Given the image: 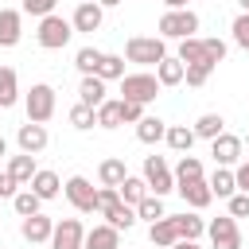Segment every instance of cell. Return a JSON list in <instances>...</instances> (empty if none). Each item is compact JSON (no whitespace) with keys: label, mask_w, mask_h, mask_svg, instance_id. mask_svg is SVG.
Returning <instances> with one entry per match:
<instances>
[{"label":"cell","mask_w":249,"mask_h":249,"mask_svg":"<svg viewBox=\"0 0 249 249\" xmlns=\"http://www.w3.org/2000/svg\"><path fill=\"white\" fill-rule=\"evenodd\" d=\"M241 140H245V144H249V132H245V136H241Z\"/></svg>","instance_id":"51"},{"label":"cell","mask_w":249,"mask_h":249,"mask_svg":"<svg viewBox=\"0 0 249 249\" xmlns=\"http://www.w3.org/2000/svg\"><path fill=\"white\" fill-rule=\"evenodd\" d=\"M97 124L101 128H117V124H124V117H121V101H101L97 105Z\"/></svg>","instance_id":"35"},{"label":"cell","mask_w":249,"mask_h":249,"mask_svg":"<svg viewBox=\"0 0 249 249\" xmlns=\"http://www.w3.org/2000/svg\"><path fill=\"white\" fill-rule=\"evenodd\" d=\"M237 4H241V12H249V0H237Z\"/></svg>","instance_id":"50"},{"label":"cell","mask_w":249,"mask_h":249,"mask_svg":"<svg viewBox=\"0 0 249 249\" xmlns=\"http://www.w3.org/2000/svg\"><path fill=\"white\" fill-rule=\"evenodd\" d=\"M175 222H179V237H183V241H198V237L206 233V222L198 218V210H187V214H175Z\"/></svg>","instance_id":"28"},{"label":"cell","mask_w":249,"mask_h":249,"mask_svg":"<svg viewBox=\"0 0 249 249\" xmlns=\"http://www.w3.org/2000/svg\"><path fill=\"white\" fill-rule=\"evenodd\" d=\"M35 39H39V47H43V51H62V47L74 39V23H70V19H62V16H47V19H39Z\"/></svg>","instance_id":"5"},{"label":"cell","mask_w":249,"mask_h":249,"mask_svg":"<svg viewBox=\"0 0 249 249\" xmlns=\"http://www.w3.org/2000/svg\"><path fill=\"white\" fill-rule=\"evenodd\" d=\"M16 187H19V183H16V175L4 167V171H0V198H16V195H19Z\"/></svg>","instance_id":"44"},{"label":"cell","mask_w":249,"mask_h":249,"mask_svg":"<svg viewBox=\"0 0 249 249\" xmlns=\"http://www.w3.org/2000/svg\"><path fill=\"white\" fill-rule=\"evenodd\" d=\"M101 19H105V8H101L97 0H82V4L74 8V16H70L74 31H82V35H93V31H101Z\"/></svg>","instance_id":"10"},{"label":"cell","mask_w":249,"mask_h":249,"mask_svg":"<svg viewBox=\"0 0 249 249\" xmlns=\"http://www.w3.org/2000/svg\"><path fill=\"white\" fill-rule=\"evenodd\" d=\"M241 136H233V132H222L218 140H210V156H214V163L218 167H233L237 160H241Z\"/></svg>","instance_id":"11"},{"label":"cell","mask_w":249,"mask_h":249,"mask_svg":"<svg viewBox=\"0 0 249 249\" xmlns=\"http://www.w3.org/2000/svg\"><path fill=\"white\" fill-rule=\"evenodd\" d=\"M191 128H195V136H198V140H218V136L226 132V121H222V113H202Z\"/></svg>","instance_id":"23"},{"label":"cell","mask_w":249,"mask_h":249,"mask_svg":"<svg viewBox=\"0 0 249 249\" xmlns=\"http://www.w3.org/2000/svg\"><path fill=\"white\" fill-rule=\"evenodd\" d=\"M202 51H206V62L218 66V62H226V51H230V47H226L222 39H202Z\"/></svg>","instance_id":"40"},{"label":"cell","mask_w":249,"mask_h":249,"mask_svg":"<svg viewBox=\"0 0 249 249\" xmlns=\"http://www.w3.org/2000/svg\"><path fill=\"white\" fill-rule=\"evenodd\" d=\"M136 218H144V222H160V218H167L163 198H160V195H148V198L136 206Z\"/></svg>","instance_id":"36"},{"label":"cell","mask_w":249,"mask_h":249,"mask_svg":"<svg viewBox=\"0 0 249 249\" xmlns=\"http://www.w3.org/2000/svg\"><path fill=\"white\" fill-rule=\"evenodd\" d=\"M27 187H31L43 202H51V198H58V195H62V179H58L54 171H47V167H39V171H35V179H31Z\"/></svg>","instance_id":"17"},{"label":"cell","mask_w":249,"mask_h":249,"mask_svg":"<svg viewBox=\"0 0 249 249\" xmlns=\"http://www.w3.org/2000/svg\"><path fill=\"white\" fill-rule=\"evenodd\" d=\"M206 237H210V249H241V230H237V218L230 214L206 222Z\"/></svg>","instance_id":"8"},{"label":"cell","mask_w":249,"mask_h":249,"mask_svg":"<svg viewBox=\"0 0 249 249\" xmlns=\"http://www.w3.org/2000/svg\"><path fill=\"white\" fill-rule=\"evenodd\" d=\"M121 117H124V124H140L148 113H144L140 101H121Z\"/></svg>","instance_id":"42"},{"label":"cell","mask_w":249,"mask_h":249,"mask_svg":"<svg viewBox=\"0 0 249 249\" xmlns=\"http://www.w3.org/2000/svg\"><path fill=\"white\" fill-rule=\"evenodd\" d=\"M195 179H206L202 175V160L198 156H179V163H175V187L195 183Z\"/></svg>","instance_id":"27"},{"label":"cell","mask_w":249,"mask_h":249,"mask_svg":"<svg viewBox=\"0 0 249 249\" xmlns=\"http://www.w3.org/2000/svg\"><path fill=\"white\" fill-rule=\"evenodd\" d=\"M163 136H167V124H163L160 117H144V121L136 124V140H140V144H160Z\"/></svg>","instance_id":"30"},{"label":"cell","mask_w":249,"mask_h":249,"mask_svg":"<svg viewBox=\"0 0 249 249\" xmlns=\"http://www.w3.org/2000/svg\"><path fill=\"white\" fill-rule=\"evenodd\" d=\"M230 202V218H249V195L245 191H237L233 198H226Z\"/></svg>","instance_id":"43"},{"label":"cell","mask_w":249,"mask_h":249,"mask_svg":"<svg viewBox=\"0 0 249 249\" xmlns=\"http://www.w3.org/2000/svg\"><path fill=\"white\" fill-rule=\"evenodd\" d=\"M175 58H179L183 66H195V62H206V51H202V39H198V35H191V39H183V43H179V51H175Z\"/></svg>","instance_id":"31"},{"label":"cell","mask_w":249,"mask_h":249,"mask_svg":"<svg viewBox=\"0 0 249 249\" xmlns=\"http://www.w3.org/2000/svg\"><path fill=\"white\" fill-rule=\"evenodd\" d=\"M4 156H8V140L0 136V160H4Z\"/></svg>","instance_id":"49"},{"label":"cell","mask_w":249,"mask_h":249,"mask_svg":"<svg viewBox=\"0 0 249 249\" xmlns=\"http://www.w3.org/2000/svg\"><path fill=\"white\" fill-rule=\"evenodd\" d=\"M160 78L156 74H148V70H136V74H124L121 78V101H140V105H148V101H156L160 97Z\"/></svg>","instance_id":"2"},{"label":"cell","mask_w":249,"mask_h":249,"mask_svg":"<svg viewBox=\"0 0 249 249\" xmlns=\"http://www.w3.org/2000/svg\"><path fill=\"white\" fill-rule=\"evenodd\" d=\"M12 206H16V214H19V218H31V214H43V210H39V206H43V198H39V195H35L31 187H27V191H19V195L12 198Z\"/></svg>","instance_id":"34"},{"label":"cell","mask_w":249,"mask_h":249,"mask_svg":"<svg viewBox=\"0 0 249 249\" xmlns=\"http://www.w3.org/2000/svg\"><path fill=\"white\" fill-rule=\"evenodd\" d=\"M97 4H101V8H117L121 0H97Z\"/></svg>","instance_id":"48"},{"label":"cell","mask_w":249,"mask_h":249,"mask_svg":"<svg viewBox=\"0 0 249 249\" xmlns=\"http://www.w3.org/2000/svg\"><path fill=\"white\" fill-rule=\"evenodd\" d=\"M23 109H27V121L35 124H47L54 117V86L47 82H35L27 93H23Z\"/></svg>","instance_id":"3"},{"label":"cell","mask_w":249,"mask_h":249,"mask_svg":"<svg viewBox=\"0 0 249 249\" xmlns=\"http://www.w3.org/2000/svg\"><path fill=\"white\" fill-rule=\"evenodd\" d=\"M8 171L16 175V183H19V187H27V183L35 179V171H39V167H35V156L19 152V156H12V160H8Z\"/></svg>","instance_id":"26"},{"label":"cell","mask_w":249,"mask_h":249,"mask_svg":"<svg viewBox=\"0 0 249 249\" xmlns=\"http://www.w3.org/2000/svg\"><path fill=\"white\" fill-rule=\"evenodd\" d=\"M101 58H105V51H97V47H82V51L74 54V66H78V70H82V78H86V74H97Z\"/></svg>","instance_id":"32"},{"label":"cell","mask_w":249,"mask_h":249,"mask_svg":"<svg viewBox=\"0 0 249 249\" xmlns=\"http://www.w3.org/2000/svg\"><path fill=\"white\" fill-rule=\"evenodd\" d=\"M70 124H74L78 132L93 128V124H97V109H89V105H82V101H78V105L70 109Z\"/></svg>","instance_id":"37"},{"label":"cell","mask_w":249,"mask_h":249,"mask_svg":"<svg viewBox=\"0 0 249 249\" xmlns=\"http://www.w3.org/2000/svg\"><path fill=\"white\" fill-rule=\"evenodd\" d=\"M163 4H167V12H175V8H187L191 0H163Z\"/></svg>","instance_id":"47"},{"label":"cell","mask_w":249,"mask_h":249,"mask_svg":"<svg viewBox=\"0 0 249 249\" xmlns=\"http://www.w3.org/2000/svg\"><path fill=\"white\" fill-rule=\"evenodd\" d=\"M206 183H210L214 198H233V195H237V175H233L230 167H214V175H210Z\"/></svg>","instance_id":"22"},{"label":"cell","mask_w":249,"mask_h":249,"mask_svg":"<svg viewBox=\"0 0 249 249\" xmlns=\"http://www.w3.org/2000/svg\"><path fill=\"white\" fill-rule=\"evenodd\" d=\"M163 140H167V148H171V152L191 156V148H195V140H198V136H195V128H187V124H167V136H163Z\"/></svg>","instance_id":"21"},{"label":"cell","mask_w":249,"mask_h":249,"mask_svg":"<svg viewBox=\"0 0 249 249\" xmlns=\"http://www.w3.org/2000/svg\"><path fill=\"white\" fill-rule=\"evenodd\" d=\"M144 183H148V191L152 195H167V191H175V171L167 167V160L163 156H144Z\"/></svg>","instance_id":"7"},{"label":"cell","mask_w":249,"mask_h":249,"mask_svg":"<svg viewBox=\"0 0 249 249\" xmlns=\"http://www.w3.org/2000/svg\"><path fill=\"white\" fill-rule=\"evenodd\" d=\"M47 128L43 124H35V121H27V124H19L16 128V144H19V152H27V156H39L43 148H47Z\"/></svg>","instance_id":"12"},{"label":"cell","mask_w":249,"mask_h":249,"mask_svg":"<svg viewBox=\"0 0 249 249\" xmlns=\"http://www.w3.org/2000/svg\"><path fill=\"white\" fill-rule=\"evenodd\" d=\"M19 35H23V12L0 8V47H16Z\"/></svg>","instance_id":"16"},{"label":"cell","mask_w":249,"mask_h":249,"mask_svg":"<svg viewBox=\"0 0 249 249\" xmlns=\"http://www.w3.org/2000/svg\"><path fill=\"white\" fill-rule=\"evenodd\" d=\"M97 78L101 82H121L124 78V54H105L101 66H97Z\"/></svg>","instance_id":"33"},{"label":"cell","mask_w":249,"mask_h":249,"mask_svg":"<svg viewBox=\"0 0 249 249\" xmlns=\"http://www.w3.org/2000/svg\"><path fill=\"white\" fill-rule=\"evenodd\" d=\"M230 31H233V43H237L241 51H249V12H241V16L233 19V27H230Z\"/></svg>","instance_id":"41"},{"label":"cell","mask_w":249,"mask_h":249,"mask_svg":"<svg viewBox=\"0 0 249 249\" xmlns=\"http://www.w3.org/2000/svg\"><path fill=\"white\" fill-rule=\"evenodd\" d=\"M117 191H121V202H128V206H140V202L152 195V191H148V183H144V175H128Z\"/></svg>","instance_id":"24"},{"label":"cell","mask_w":249,"mask_h":249,"mask_svg":"<svg viewBox=\"0 0 249 249\" xmlns=\"http://www.w3.org/2000/svg\"><path fill=\"white\" fill-rule=\"evenodd\" d=\"M171 249H202V245H198V241H175Z\"/></svg>","instance_id":"46"},{"label":"cell","mask_w":249,"mask_h":249,"mask_svg":"<svg viewBox=\"0 0 249 249\" xmlns=\"http://www.w3.org/2000/svg\"><path fill=\"white\" fill-rule=\"evenodd\" d=\"M19 101V78L12 66H0V109H12Z\"/></svg>","instance_id":"25"},{"label":"cell","mask_w":249,"mask_h":249,"mask_svg":"<svg viewBox=\"0 0 249 249\" xmlns=\"http://www.w3.org/2000/svg\"><path fill=\"white\" fill-rule=\"evenodd\" d=\"M233 175H237V191H245V195H249V160H245V163H237V167H233Z\"/></svg>","instance_id":"45"},{"label":"cell","mask_w":249,"mask_h":249,"mask_svg":"<svg viewBox=\"0 0 249 249\" xmlns=\"http://www.w3.org/2000/svg\"><path fill=\"white\" fill-rule=\"evenodd\" d=\"M156 78H160V86H179V82L187 78V66H183L179 58H171V54H167V58L156 66Z\"/></svg>","instance_id":"29"},{"label":"cell","mask_w":249,"mask_h":249,"mask_svg":"<svg viewBox=\"0 0 249 249\" xmlns=\"http://www.w3.org/2000/svg\"><path fill=\"white\" fill-rule=\"evenodd\" d=\"M124 58L128 62H140V66H160L167 58V47L160 35H132L124 43Z\"/></svg>","instance_id":"1"},{"label":"cell","mask_w":249,"mask_h":249,"mask_svg":"<svg viewBox=\"0 0 249 249\" xmlns=\"http://www.w3.org/2000/svg\"><path fill=\"white\" fill-rule=\"evenodd\" d=\"M124 179H128V167H124V160L109 156V160H101V163H97V183H101V187H121Z\"/></svg>","instance_id":"19"},{"label":"cell","mask_w":249,"mask_h":249,"mask_svg":"<svg viewBox=\"0 0 249 249\" xmlns=\"http://www.w3.org/2000/svg\"><path fill=\"white\" fill-rule=\"evenodd\" d=\"M210 74H214V66H210V62H195V66H187V78H183V82H187L191 89H198V86H206V78H210Z\"/></svg>","instance_id":"38"},{"label":"cell","mask_w":249,"mask_h":249,"mask_svg":"<svg viewBox=\"0 0 249 249\" xmlns=\"http://www.w3.org/2000/svg\"><path fill=\"white\" fill-rule=\"evenodd\" d=\"M51 249H86V230H82V222H78V218H62V222H54Z\"/></svg>","instance_id":"9"},{"label":"cell","mask_w":249,"mask_h":249,"mask_svg":"<svg viewBox=\"0 0 249 249\" xmlns=\"http://www.w3.org/2000/svg\"><path fill=\"white\" fill-rule=\"evenodd\" d=\"M179 195H183V202L191 206V210H206L210 202H214V191H210V183L206 179H195V183H183V187H175Z\"/></svg>","instance_id":"15"},{"label":"cell","mask_w":249,"mask_h":249,"mask_svg":"<svg viewBox=\"0 0 249 249\" xmlns=\"http://www.w3.org/2000/svg\"><path fill=\"white\" fill-rule=\"evenodd\" d=\"M78 101H82V105H89V109H97L101 101H109V97H105V82H101L97 74H86V78H82V86H78Z\"/></svg>","instance_id":"20"},{"label":"cell","mask_w":249,"mask_h":249,"mask_svg":"<svg viewBox=\"0 0 249 249\" xmlns=\"http://www.w3.org/2000/svg\"><path fill=\"white\" fill-rule=\"evenodd\" d=\"M198 31V16L191 8H175V12H163L160 16V39H191Z\"/></svg>","instance_id":"4"},{"label":"cell","mask_w":249,"mask_h":249,"mask_svg":"<svg viewBox=\"0 0 249 249\" xmlns=\"http://www.w3.org/2000/svg\"><path fill=\"white\" fill-rule=\"evenodd\" d=\"M19 233H23V241H31V245H43V241H51V233H54V222H51L47 214H31V218H23V222H19Z\"/></svg>","instance_id":"13"},{"label":"cell","mask_w":249,"mask_h":249,"mask_svg":"<svg viewBox=\"0 0 249 249\" xmlns=\"http://www.w3.org/2000/svg\"><path fill=\"white\" fill-rule=\"evenodd\" d=\"M148 241H152V245H160V249H171L175 241H183V237H179V222H175V214H167V218L152 222V226H148Z\"/></svg>","instance_id":"14"},{"label":"cell","mask_w":249,"mask_h":249,"mask_svg":"<svg viewBox=\"0 0 249 249\" xmlns=\"http://www.w3.org/2000/svg\"><path fill=\"white\" fill-rule=\"evenodd\" d=\"M117 245H121V230L117 226L101 222V226L86 230V249H117Z\"/></svg>","instance_id":"18"},{"label":"cell","mask_w":249,"mask_h":249,"mask_svg":"<svg viewBox=\"0 0 249 249\" xmlns=\"http://www.w3.org/2000/svg\"><path fill=\"white\" fill-rule=\"evenodd\" d=\"M54 4L58 0H23V16H39V19H47V16H54Z\"/></svg>","instance_id":"39"},{"label":"cell","mask_w":249,"mask_h":249,"mask_svg":"<svg viewBox=\"0 0 249 249\" xmlns=\"http://www.w3.org/2000/svg\"><path fill=\"white\" fill-rule=\"evenodd\" d=\"M62 195L70 198V206L78 214H97V187L86 179V175H70L62 183Z\"/></svg>","instance_id":"6"}]
</instances>
